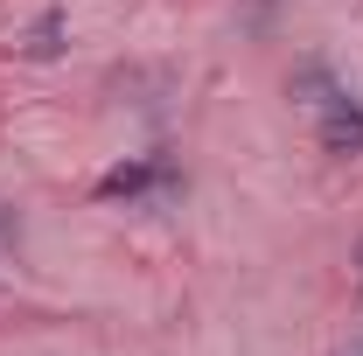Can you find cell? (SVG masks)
<instances>
[{
	"instance_id": "cell-5",
	"label": "cell",
	"mask_w": 363,
	"mask_h": 356,
	"mask_svg": "<svg viewBox=\"0 0 363 356\" xmlns=\"http://www.w3.org/2000/svg\"><path fill=\"white\" fill-rule=\"evenodd\" d=\"M335 356H363V343H350V350H335Z\"/></svg>"
},
{
	"instance_id": "cell-4",
	"label": "cell",
	"mask_w": 363,
	"mask_h": 356,
	"mask_svg": "<svg viewBox=\"0 0 363 356\" xmlns=\"http://www.w3.org/2000/svg\"><path fill=\"white\" fill-rule=\"evenodd\" d=\"M14 230H21V217H14V210H0V238H14Z\"/></svg>"
},
{
	"instance_id": "cell-6",
	"label": "cell",
	"mask_w": 363,
	"mask_h": 356,
	"mask_svg": "<svg viewBox=\"0 0 363 356\" xmlns=\"http://www.w3.org/2000/svg\"><path fill=\"white\" fill-rule=\"evenodd\" d=\"M357 266H363V238H357Z\"/></svg>"
},
{
	"instance_id": "cell-1",
	"label": "cell",
	"mask_w": 363,
	"mask_h": 356,
	"mask_svg": "<svg viewBox=\"0 0 363 356\" xmlns=\"http://www.w3.org/2000/svg\"><path fill=\"white\" fill-rule=\"evenodd\" d=\"M147 189H175V168L154 161V154L105 168V175H98V203H133V196H147Z\"/></svg>"
},
{
	"instance_id": "cell-3",
	"label": "cell",
	"mask_w": 363,
	"mask_h": 356,
	"mask_svg": "<svg viewBox=\"0 0 363 356\" xmlns=\"http://www.w3.org/2000/svg\"><path fill=\"white\" fill-rule=\"evenodd\" d=\"M63 28H70V21H63V7H43V14H35V28H28V56H35V63H56V56H63Z\"/></svg>"
},
{
	"instance_id": "cell-2",
	"label": "cell",
	"mask_w": 363,
	"mask_h": 356,
	"mask_svg": "<svg viewBox=\"0 0 363 356\" xmlns=\"http://www.w3.org/2000/svg\"><path fill=\"white\" fill-rule=\"evenodd\" d=\"M321 147H328V154H363V105L350 91L321 112Z\"/></svg>"
}]
</instances>
